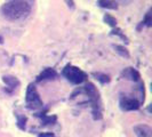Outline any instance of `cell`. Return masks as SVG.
Returning <instances> with one entry per match:
<instances>
[{
	"mask_svg": "<svg viewBox=\"0 0 152 137\" xmlns=\"http://www.w3.org/2000/svg\"><path fill=\"white\" fill-rule=\"evenodd\" d=\"M31 9L32 5L29 0H9L1 7V14L9 21H17L25 18Z\"/></svg>",
	"mask_w": 152,
	"mask_h": 137,
	"instance_id": "1",
	"label": "cell"
},
{
	"mask_svg": "<svg viewBox=\"0 0 152 137\" xmlns=\"http://www.w3.org/2000/svg\"><path fill=\"white\" fill-rule=\"evenodd\" d=\"M63 76L73 85L83 84L87 79V74L84 71L77 66H73V65H66L63 70Z\"/></svg>",
	"mask_w": 152,
	"mask_h": 137,
	"instance_id": "2",
	"label": "cell"
},
{
	"mask_svg": "<svg viewBox=\"0 0 152 137\" xmlns=\"http://www.w3.org/2000/svg\"><path fill=\"white\" fill-rule=\"evenodd\" d=\"M25 99H26L28 105H30V107H40L42 105V101L39 96L37 88H36L34 85L32 84L29 85V87H28Z\"/></svg>",
	"mask_w": 152,
	"mask_h": 137,
	"instance_id": "3",
	"label": "cell"
},
{
	"mask_svg": "<svg viewBox=\"0 0 152 137\" xmlns=\"http://www.w3.org/2000/svg\"><path fill=\"white\" fill-rule=\"evenodd\" d=\"M120 107L124 111H134V110H137L140 107V103L134 98L122 97L120 99Z\"/></svg>",
	"mask_w": 152,
	"mask_h": 137,
	"instance_id": "4",
	"label": "cell"
},
{
	"mask_svg": "<svg viewBox=\"0 0 152 137\" xmlns=\"http://www.w3.org/2000/svg\"><path fill=\"white\" fill-rule=\"evenodd\" d=\"M134 133L137 137H152V128L146 125H137L134 127Z\"/></svg>",
	"mask_w": 152,
	"mask_h": 137,
	"instance_id": "5",
	"label": "cell"
},
{
	"mask_svg": "<svg viewBox=\"0 0 152 137\" xmlns=\"http://www.w3.org/2000/svg\"><path fill=\"white\" fill-rule=\"evenodd\" d=\"M122 77L128 79V80H133V81H137L140 80V73L137 72L135 68H127L124 72H122Z\"/></svg>",
	"mask_w": 152,
	"mask_h": 137,
	"instance_id": "6",
	"label": "cell"
},
{
	"mask_svg": "<svg viewBox=\"0 0 152 137\" xmlns=\"http://www.w3.org/2000/svg\"><path fill=\"white\" fill-rule=\"evenodd\" d=\"M57 76L56 71L54 68H46L44 70L40 76L38 77V81H41V80H48V79H54L55 77Z\"/></svg>",
	"mask_w": 152,
	"mask_h": 137,
	"instance_id": "7",
	"label": "cell"
},
{
	"mask_svg": "<svg viewBox=\"0 0 152 137\" xmlns=\"http://www.w3.org/2000/svg\"><path fill=\"white\" fill-rule=\"evenodd\" d=\"M2 80H4V82L7 85L8 87H10V88H16V87L20 86V81H18V79H17L16 77L5 76L2 78Z\"/></svg>",
	"mask_w": 152,
	"mask_h": 137,
	"instance_id": "8",
	"label": "cell"
},
{
	"mask_svg": "<svg viewBox=\"0 0 152 137\" xmlns=\"http://www.w3.org/2000/svg\"><path fill=\"white\" fill-rule=\"evenodd\" d=\"M114 49H115V52L119 55H121L122 57H126V58L129 57V53H128V50L125 47H122V46H114Z\"/></svg>",
	"mask_w": 152,
	"mask_h": 137,
	"instance_id": "9",
	"label": "cell"
},
{
	"mask_svg": "<svg viewBox=\"0 0 152 137\" xmlns=\"http://www.w3.org/2000/svg\"><path fill=\"white\" fill-rule=\"evenodd\" d=\"M99 5L104 8H111V9H115L117 5L111 0H99Z\"/></svg>",
	"mask_w": 152,
	"mask_h": 137,
	"instance_id": "10",
	"label": "cell"
},
{
	"mask_svg": "<svg viewBox=\"0 0 152 137\" xmlns=\"http://www.w3.org/2000/svg\"><path fill=\"white\" fill-rule=\"evenodd\" d=\"M93 74H94V77H96V79L102 84H107L110 81V78L107 74H103V73H93Z\"/></svg>",
	"mask_w": 152,
	"mask_h": 137,
	"instance_id": "11",
	"label": "cell"
},
{
	"mask_svg": "<svg viewBox=\"0 0 152 137\" xmlns=\"http://www.w3.org/2000/svg\"><path fill=\"white\" fill-rule=\"evenodd\" d=\"M104 22L107 23V25H110V26H115L117 25V20L114 18V17H112L111 15H109V14H107V15L104 16Z\"/></svg>",
	"mask_w": 152,
	"mask_h": 137,
	"instance_id": "12",
	"label": "cell"
},
{
	"mask_svg": "<svg viewBox=\"0 0 152 137\" xmlns=\"http://www.w3.org/2000/svg\"><path fill=\"white\" fill-rule=\"evenodd\" d=\"M64 1H65L66 6H68L71 10H73V9L76 8V5H75V1H73V0H64Z\"/></svg>",
	"mask_w": 152,
	"mask_h": 137,
	"instance_id": "13",
	"label": "cell"
},
{
	"mask_svg": "<svg viewBox=\"0 0 152 137\" xmlns=\"http://www.w3.org/2000/svg\"><path fill=\"white\" fill-rule=\"evenodd\" d=\"M54 121H56V117H48V118H45V122L46 125H48V123H53Z\"/></svg>",
	"mask_w": 152,
	"mask_h": 137,
	"instance_id": "14",
	"label": "cell"
},
{
	"mask_svg": "<svg viewBox=\"0 0 152 137\" xmlns=\"http://www.w3.org/2000/svg\"><path fill=\"white\" fill-rule=\"evenodd\" d=\"M144 23L148 25V26H151V15H150V13H148L146 16H145Z\"/></svg>",
	"mask_w": 152,
	"mask_h": 137,
	"instance_id": "15",
	"label": "cell"
},
{
	"mask_svg": "<svg viewBox=\"0 0 152 137\" xmlns=\"http://www.w3.org/2000/svg\"><path fill=\"white\" fill-rule=\"evenodd\" d=\"M38 137H54V135L53 134H41Z\"/></svg>",
	"mask_w": 152,
	"mask_h": 137,
	"instance_id": "16",
	"label": "cell"
}]
</instances>
